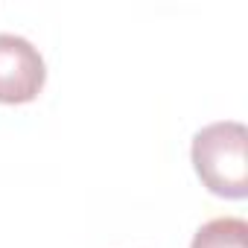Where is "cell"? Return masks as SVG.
Wrapping results in <instances>:
<instances>
[{"mask_svg":"<svg viewBox=\"0 0 248 248\" xmlns=\"http://www.w3.org/2000/svg\"><path fill=\"white\" fill-rule=\"evenodd\" d=\"M190 248H248V222L239 216H219L204 222Z\"/></svg>","mask_w":248,"mask_h":248,"instance_id":"3","label":"cell"},{"mask_svg":"<svg viewBox=\"0 0 248 248\" xmlns=\"http://www.w3.org/2000/svg\"><path fill=\"white\" fill-rule=\"evenodd\" d=\"M190 161L207 193L228 202L248 196V129L239 120L199 129L190 143Z\"/></svg>","mask_w":248,"mask_h":248,"instance_id":"1","label":"cell"},{"mask_svg":"<svg viewBox=\"0 0 248 248\" xmlns=\"http://www.w3.org/2000/svg\"><path fill=\"white\" fill-rule=\"evenodd\" d=\"M47 82L44 56L24 35L0 32V102L27 105L38 99Z\"/></svg>","mask_w":248,"mask_h":248,"instance_id":"2","label":"cell"}]
</instances>
